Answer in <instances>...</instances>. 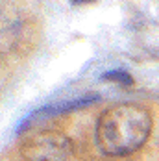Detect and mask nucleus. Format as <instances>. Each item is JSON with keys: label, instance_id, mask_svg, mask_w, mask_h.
<instances>
[{"label": "nucleus", "instance_id": "1", "mask_svg": "<svg viewBox=\"0 0 159 161\" xmlns=\"http://www.w3.org/2000/svg\"><path fill=\"white\" fill-rule=\"evenodd\" d=\"M152 115L139 104H115L100 113L95 126V141L102 154L120 158L133 154L148 141Z\"/></svg>", "mask_w": 159, "mask_h": 161}, {"label": "nucleus", "instance_id": "2", "mask_svg": "<svg viewBox=\"0 0 159 161\" xmlns=\"http://www.w3.org/2000/svg\"><path fill=\"white\" fill-rule=\"evenodd\" d=\"M70 152V141L61 133H43L26 146L30 161H69Z\"/></svg>", "mask_w": 159, "mask_h": 161}, {"label": "nucleus", "instance_id": "3", "mask_svg": "<svg viewBox=\"0 0 159 161\" xmlns=\"http://www.w3.org/2000/svg\"><path fill=\"white\" fill-rule=\"evenodd\" d=\"M102 80L113 81V83H120L122 87H126V85H131V83H133V78H131L128 72H124V70H109V72L102 74Z\"/></svg>", "mask_w": 159, "mask_h": 161}, {"label": "nucleus", "instance_id": "4", "mask_svg": "<svg viewBox=\"0 0 159 161\" xmlns=\"http://www.w3.org/2000/svg\"><path fill=\"white\" fill-rule=\"evenodd\" d=\"M89 2H93V0H72V4H76V6H80V4H89Z\"/></svg>", "mask_w": 159, "mask_h": 161}, {"label": "nucleus", "instance_id": "5", "mask_svg": "<svg viewBox=\"0 0 159 161\" xmlns=\"http://www.w3.org/2000/svg\"><path fill=\"white\" fill-rule=\"evenodd\" d=\"M70 2H72V0H70Z\"/></svg>", "mask_w": 159, "mask_h": 161}]
</instances>
